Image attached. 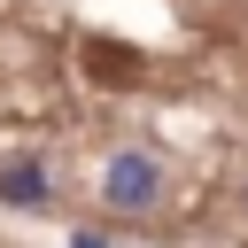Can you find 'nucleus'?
<instances>
[{"label":"nucleus","mask_w":248,"mask_h":248,"mask_svg":"<svg viewBox=\"0 0 248 248\" xmlns=\"http://www.w3.org/2000/svg\"><path fill=\"white\" fill-rule=\"evenodd\" d=\"M155 194H163V163L155 155H108V170H101V202L108 209H124V217H140V209H155Z\"/></svg>","instance_id":"f257e3e1"},{"label":"nucleus","mask_w":248,"mask_h":248,"mask_svg":"<svg viewBox=\"0 0 248 248\" xmlns=\"http://www.w3.org/2000/svg\"><path fill=\"white\" fill-rule=\"evenodd\" d=\"M0 202H8V209H39V202H46V170H39V163H8V170H0Z\"/></svg>","instance_id":"f03ea898"}]
</instances>
